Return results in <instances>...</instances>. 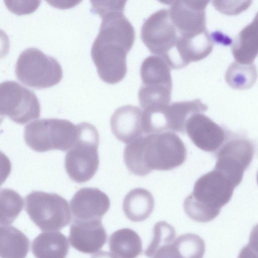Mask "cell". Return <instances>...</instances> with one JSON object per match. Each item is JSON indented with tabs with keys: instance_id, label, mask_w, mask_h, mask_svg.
<instances>
[{
	"instance_id": "6da1fadb",
	"label": "cell",
	"mask_w": 258,
	"mask_h": 258,
	"mask_svg": "<svg viewBox=\"0 0 258 258\" xmlns=\"http://www.w3.org/2000/svg\"><path fill=\"white\" fill-rule=\"evenodd\" d=\"M126 1H97L93 11L102 18L91 55L100 78L109 84L120 82L127 72L126 56L135 31L123 14Z\"/></svg>"
},
{
	"instance_id": "7a4b0ae2",
	"label": "cell",
	"mask_w": 258,
	"mask_h": 258,
	"mask_svg": "<svg viewBox=\"0 0 258 258\" xmlns=\"http://www.w3.org/2000/svg\"><path fill=\"white\" fill-rule=\"evenodd\" d=\"M235 187L229 179L214 169L196 181L192 193L184 201L185 214L198 222L213 220L229 202Z\"/></svg>"
},
{
	"instance_id": "3957f363",
	"label": "cell",
	"mask_w": 258,
	"mask_h": 258,
	"mask_svg": "<svg viewBox=\"0 0 258 258\" xmlns=\"http://www.w3.org/2000/svg\"><path fill=\"white\" fill-rule=\"evenodd\" d=\"M79 134V124L75 125L66 119L45 118L27 124L24 139L26 144L36 152L64 151L73 147Z\"/></svg>"
},
{
	"instance_id": "277c9868",
	"label": "cell",
	"mask_w": 258,
	"mask_h": 258,
	"mask_svg": "<svg viewBox=\"0 0 258 258\" xmlns=\"http://www.w3.org/2000/svg\"><path fill=\"white\" fill-rule=\"evenodd\" d=\"M140 76L142 85L138 98L144 110L168 106L172 85L168 63L160 56H149L141 64Z\"/></svg>"
},
{
	"instance_id": "5b68a950",
	"label": "cell",
	"mask_w": 258,
	"mask_h": 258,
	"mask_svg": "<svg viewBox=\"0 0 258 258\" xmlns=\"http://www.w3.org/2000/svg\"><path fill=\"white\" fill-rule=\"evenodd\" d=\"M140 139L146 175L153 170H172L185 160V146L173 132L149 134Z\"/></svg>"
},
{
	"instance_id": "8992f818",
	"label": "cell",
	"mask_w": 258,
	"mask_h": 258,
	"mask_svg": "<svg viewBox=\"0 0 258 258\" xmlns=\"http://www.w3.org/2000/svg\"><path fill=\"white\" fill-rule=\"evenodd\" d=\"M141 37L148 49L162 58L173 69H177L176 46L180 35L174 25L169 10L161 9L144 22Z\"/></svg>"
},
{
	"instance_id": "52a82bcc",
	"label": "cell",
	"mask_w": 258,
	"mask_h": 258,
	"mask_svg": "<svg viewBox=\"0 0 258 258\" xmlns=\"http://www.w3.org/2000/svg\"><path fill=\"white\" fill-rule=\"evenodd\" d=\"M79 125V136L77 142L66 154L65 168L72 180L83 183L90 180L98 169L99 138L93 125L88 122Z\"/></svg>"
},
{
	"instance_id": "ba28073f",
	"label": "cell",
	"mask_w": 258,
	"mask_h": 258,
	"mask_svg": "<svg viewBox=\"0 0 258 258\" xmlns=\"http://www.w3.org/2000/svg\"><path fill=\"white\" fill-rule=\"evenodd\" d=\"M15 73L23 84L37 89L52 87L62 78V70L57 60L34 47L27 48L19 55Z\"/></svg>"
},
{
	"instance_id": "9c48e42d",
	"label": "cell",
	"mask_w": 258,
	"mask_h": 258,
	"mask_svg": "<svg viewBox=\"0 0 258 258\" xmlns=\"http://www.w3.org/2000/svg\"><path fill=\"white\" fill-rule=\"evenodd\" d=\"M25 209L31 220L42 231L61 229L71 220L68 201L54 193L32 191L25 198Z\"/></svg>"
},
{
	"instance_id": "30bf717a",
	"label": "cell",
	"mask_w": 258,
	"mask_h": 258,
	"mask_svg": "<svg viewBox=\"0 0 258 258\" xmlns=\"http://www.w3.org/2000/svg\"><path fill=\"white\" fill-rule=\"evenodd\" d=\"M0 112L23 124L39 117L40 106L34 92L18 82L7 81L0 84Z\"/></svg>"
},
{
	"instance_id": "8fae6325",
	"label": "cell",
	"mask_w": 258,
	"mask_h": 258,
	"mask_svg": "<svg viewBox=\"0 0 258 258\" xmlns=\"http://www.w3.org/2000/svg\"><path fill=\"white\" fill-rule=\"evenodd\" d=\"M253 154L254 147L251 142L242 138L232 139L217 153L214 169L222 172L236 187L241 182Z\"/></svg>"
},
{
	"instance_id": "7c38bea8",
	"label": "cell",
	"mask_w": 258,
	"mask_h": 258,
	"mask_svg": "<svg viewBox=\"0 0 258 258\" xmlns=\"http://www.w3.org/2000/svg\"><path fill=\"white\" fill-rule=\"evenodd\" d=\"M206 1H173L169 9L171 19L180 37H187L207 31L205 9Z\"/></svg>"
},
{
	"instance_id": "4fadbf2b",
	"label": "cell",
	"mask_w": 258,
	"mask_h": 258,
	"mask_svg": "<svg viewBox=\"0 0 258 258\" xmlns=\"http://www.w3.org/2000/svg\"><path fill=\"white\" fill-rule=\"evenodd\" d=\"M185 132L198 148L209 152L217 151L226 138L224 129L202 113H195L188 119Z\"/></svg>"
},
{
	"instance_id": "5bb4252c",
	"label": "cell",
	"mask_w": 258,
	"mask_h": 258,
	"mask_svg": "<svg viewBox=\"0 0 258 258\" xmlns=\"http://www.w3.org/2000/svg\"><path fill=\"white\" fill-rule=\"evenodd\" d=\"M101 220L74 219L69 235L72 247L85 253L98 251L106 243L107 236Z\"/></svg>"
},
{
	"instance_id": "9a60e30c",
	"label": "cell",
	"mask_w": 258,
	"mask_h": 258,
	"mask_svg": "<svg viewBox=\"0 0 258 258\" xmlns=\"http://www.w3.org/2000/svg\"><path fill=\"white\" fill-rule=\"evenodd\" d=\"M70 206L74 219H101L110 207V200L100 189L85 187L76 192Z\"/></svg>"
},
{
	"instance_id": "2e32d148",
	"label": "cell",
	"mask_w": 258,
	"mask_h": 258,
	"mask_svg": "<svg viewBox=\"0 0 258 258\" xmlns=\"http://www.w3.org/2000/svg\"><path fill=\"white\" fill-rule=\"evenodd\" d=\"M143 111L139 107L127 105L117 108L110 118V126L115 137L129 144L142 136Z\"/></svg>"
},
{
	"instance_id": "e0dca14e",
	"label": "cell",
	"mask_w": 258,
	"mask_h": 258,
	"mask_svg": "<svg viewBox=\"0 0 258 258\" xmlns=\"http://www.w3.org/2000/svg\"><path fill=\"white\" fill-rule=\"evenodd\" d=\"M232 52L237 62L247 64L253 63L258 54V12L251 23L234 40Z\"/></svg>"
},
{
	"instance_id": "ac0fdd59",
	"label": "cell",
	"mask_w": 258,
	"mask_h": 258,
	"mask_svg": "<svg viewBox=\"0 0 258 258\" xmlns=\"http://www.w3.org/2000/svg\"><path fill=\"white\" fill-rule=\"evenodd\" d=\"M69 248L66 236L55 231L39 234L32 243V251L36 258H66Z\"/></svg>"
},
{
	"instance_id": "d6986e66",
	"label": "cell",
	"mask_w": 258,
	"mask_h": 258,
	"mask_svg": "<svg viewBox=\"0 0 258 258\" xmlns=\"http://www.w3.org/2000/svg\"><path fill=\"white\" fill-rule=\"evenodd\" d=\"M154 208V199L150 191L136 188L125 197L122 209L125 216L133 222H141L147 219Z\"/></svg>"
},
{
	"instance_id": "ffe728a7",
	"label": "cell",
	"mask_w": 258,
	"mask_h": 258,
	"mask_svg": "<svg viewBox=\"0 0 258 258\" xmlns=\"http://www.w3.org/2000/svg\"><path fill=\"white\" fill-rule=\"evenodd\" d=\"M207 109L208 106L198 99L172 103L165 111L168 130L184 134L188 119L195 113H203Z\"/></svg>"
},
{
	"instance_id": "44dd1931",
	"label": "cell",
	"mask_w": 258,
	"mask_h": 258,
	"mask_svg": "<svg viewBox=\"0 0 258 258\" xmlns=\"http://www.w3.org/2000/svg\"><path fill=\"white\" fill-rule=\"evenodd\" d=\"M109 247L116 258H136L142 252V242L138 233L130 228L113 232L109 239Z\"/></svg>"
},
{
	"instance_id": "7402d4cb",
	"label": "cell",
	"mask_w": 258,
	"mask_h": 258,
	"mask_svg": "<svg viewBox=\"0 0 258 258\" xmlns=\"http://www.w3.org/2000/svg\"><path fill=\"white\" fill-rule=\"evenodd\" d=\"M29 247V240L22 232L10 225L1 226V258H25Z\"/></svg>"
},
{
	"instance_id": "603a6c76",
	"label": "cell",
	"mask_w": 258,
	"mask_h": 258,
	"mask_svg": "<svg viewBox=\"0 0 258 258\" xmlns=\"http://www.w3.org/2000/svg\"><path fill=\"white\" fill-rule=\"evenodd\" d=\"M257 78V70L253 63L242 64L236 61L229 66L225 74V80L228 85L238 90L251 88Z\"/></svg>"
},
{
	"instance_id": "cb8c5ba5",
	"label": "cell",
	"mask_w": 258,
	"mask_h": 258,
	"mask_svg": "<svg viewBox=\"0 0 258 258\" xmlns=\"http://www.w3.org/2000/svg\"><path fill=\"white\" fill-rule=\"evenodd\" d=\"M24 201L16 191L2 189L0 193V223L9 225L18 217L23 209Z\"/></svg>"
},
{
	"instance_id": "d4e9b609",
	"label": "cell",
	"mask_w": 258,
	"mask_h": 258,
	"mask_svg": "<svg viewBox=\"0 0 258 258\" xmlns=\"http://www.w3.org/2000/svg\"><path fill=\"white\" fill-rule=\"evenodd\" d=\"M173 243L184 258H203L205 252L204 240L199 235L186 233L174 239Z\"/></svg>"
},
{
	"instance_id": "484cf974",
	"label": "cell",
	"mask_w": 258,
	"mask_h": 258,
	"mask_svg": "<svg viewBox=\"0 0 258 258\" xmlns=\"http://www.w3.org/2000/svg\"><path fill=\"white\" fill-rule=\"evenodd\" d=\"M175 228L165 221L156 223L153 228V237L145 254L152 257L161 247L172 242L176 236Z\"/></svg>"
},
{
	"instance_id": "4316f807",
	"label": "cell",
	"mask_w": 258,
	"mask_h": 258,
	"mask_svg": "<svg viewBox=\"0 0 258 258\" xmlns=\"http://www.w3.org/2000/svg\"><path fill=\"white\" fill-rule=\"evenodd\" d=\"M152 258H184L173 243L166 244L160 247Z\"/></svg>"
},
{
	"instance_id": "83f0119b",
	"label": "cell",
	"mask_w": 258,
	"mask_h": 258,
	"mask_svg": "<svg viewBox=\"0 0 258 258\" xmlns=\"http://www.w3.org/2000/svg\"><path fill=\"white\" fill-rule=\"evenodd\" d=\"M248 244L258 253V224L253 227L251 231Z\"/></svg>"
},
{
	"instance_id": "f1b7e54d",
	"label": "cell",
	"mask_w": 258,
	"mask_h": 258,
	"mask_svg": "<svg viewBox=\"0 0 258 258\" xmlns=\"http://www.w3.org/2000/svg\"><path fill=\"white\" fill-rule=\"evenodd\" d=\"M238 258H258V253L247 244L241 249Z\"/></svg>"
},
{
	"instance_id": "f546056e",
	"label": "cell",
	"mask_w": 258,
	"mask_h": 258,
	"mask_svg": "<svg viewBox=\"0 0 258 258\" xmlns=\"http://www.w3.org/2000/svg\"><path fill=\"white\" fill-rule=\"evenodd\" d=\"M91 258H116L111 252L100 251L94 254Z\"/></svg>"
},
{
	"instance_id": "4dcf8cb0",
	"label": "cell",
	"mask_w": 258,
	"mask_h": 258,
	"mask_svg": "<svg viewBox=\"0 0 258 258\" xmlns=\"http://www.w3.org/2000/svg\"><path fill=\"white\" fill-rule=\"evenodd\" d=\"M256 179H257V184H258V172L257 173Z\"/></svg>"
}]
</instances>
